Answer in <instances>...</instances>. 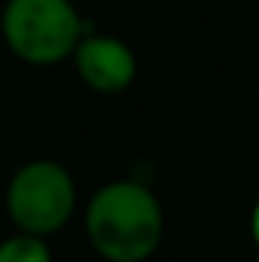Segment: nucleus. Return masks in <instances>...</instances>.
Here are the masks:
<instances>
[{
	"label": "nucleus",
	"mask_w": 259,
	"mask_h": 262,
	"mask_svg": "<svg viewBox=\"0 0 259 262\" xmlns=\"http://www.w3.org/2000/svg\"><path fill=\"white\" fill-rule=\"evenodd\" d=\"M0 262H52V250L43 235L15 232L0 241Z\"/></svg>",
	"instance_id": "5"
},
{
	"label": "nucleus",
	"mask_w": 259,
	"mask_h": 262,
	"mask_svg": "<svg viewBox=\"0 0 259 262\" xmlns=\"http://www.w3.org/2000/svg\"><path fill=\"white\" fill-rule=\"evenodd\" d=\"M70 58L79 79L101 95L125 92L137 76V55L125 40L110 34H82Z\"/></svg>",
	"instance_id": "4"
},
{
	"label": "nucleus",
	"mask_w": 259,
	"mask_h": 262,
	"mask_svg": "<svg viewBox=\"0 0 259 262\" xmlns=\"http://www.w3.org/2000/svg\"><path fill=\"white\" fill-rule=\"evenodd\" d=\"M0 34L18 61L52 67L73 55L85 21L70 0H6Z\"/></svg>",
	"instance_id": "2"
},
{
	"label": "nucleus",
	"mask_w": 259,
	"mask_h": 262,
	"mask_svg": "<svg viewBox=\"0 0 259 262\" xmlns=\"http://www.w3.org/2000/svg\"><path fill=\"white\" fill-rule=\"evenodd\" d=\"M250 238H253V244H256V250H259V198H256V204H253V210H250Z\"/></svg>",
	"instance_id": "6"
},
{
	"label": "nucleus",
	"mask_w": 259,
	"mask_h": 262,
	"mask_svg": "<svg viewBox=\"0 0 259 262\" xmlns=\"http://www.w3.org/2000/svg\"><path fill=\"white\" fill-rule=\"evenodd\" d=\"M85 238L107 262H146L165 238V213L140 180H110L85 207Z\"/></svg>",
	"instance_id": "1"
},
{
	"label": "nucleus",
	"mask_w": 259,
	"mask_h": 262,
	"mask_svg": "<svg viewBox=\"0 0 259 262\" xmlns=\"http://www.w3.org/2000/svg\"><path fill=\"white\" fill-rule=\"evenodd\" d=\"M6 216L18 232L55 235L76 210V183L64 165L52 159L25 162L6 183Z\"/></svg>",
	"instance_id": "3"
}]
</instances>
